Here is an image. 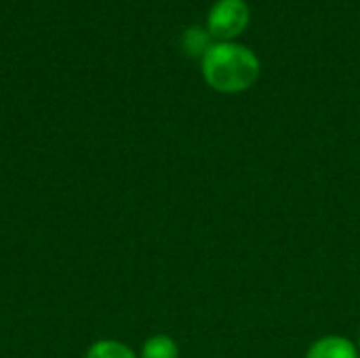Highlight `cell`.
<instances>
[{"mask_svg":"<svg viewBox=\"0 0 360 358\" xmlns=\"http://www.w3.org/2000/svg\"><path fill=\"white\" fill-rule=\"evenodd\" d=\"M359 344H360V338H359Z\"/></svg>","mask_w":360,"mask_h":358,"instance_id":"cell-7","label":"cell"},{"mask_svg":"<svg viewBox=\"0 0 360 358\" xmlns=\"http://www.w3.org/2000/svg\"><path fill=\"white\" fill-rule=\"evenodd\" d=\"M213 36L209 34L207 27H200V25H190L184 30L181 34V49L186 55L190 57H205V53L213 46Z\"/></svg>","mask_w":360,"mask_h":358,"instance_id":"cell-4","label":"cell"},{"mask_svg":"<svg viewBox=\"0 0 360 358\" xmlns=\"http://www.w3.org/2000/svg\"><path fill=\"white\" fill-rule=\"evenodd\" d=\"M86 358H137L133 354L131 348H127L124 344L120 342H114V340H101V342H95L89 352Z\"/></svg>","mask_w":360,"mask_h":358,"instance_id":"cell-6","label":"cell"},{"mask_svg":"<svg viewBox=\"0 0 360 358\" xmlns=\"http://www.w3.org/2000/svg\"><path fill=\"white\" fill-rule=\"evenodd\" d=\"M251 13L245 0H217L207 17V30L215 42H232L249 25Z\"/></svg>","mask_w":360,"mask_h":358,"instance_id":"cell-2","label":"cell"},{"mask_svg":"<svg viewBox=\"0 0 360 358\" xmlns=\"http://www.w3.org/2000/svg\"><path fill=\"white\" fill-rule=\"evenodd\" d=\"M306 358H359V350L342 335H327L310 346Z\"/></svg>","mask_w":360,"mask_h":358,"instance_id":"cell-3","label":"cell"},{"mask_svg":"<svg viewBox=\"0 0 360 358\" xmlns=\"http://www.w3.org/2000/svg\"><path fill=\"white\" fill-rule=\"evenodd\" d=\"M141 358H179V348L169 335H152L141 348Z\"/></svg>","mask_w":360,"mask_h":358,"instance_id":"cell-5","label":"cell"},{"mask_svg":"<svg viewBox=\"0 0 360 358\" xmlns=\"http://www.w3.org/2000/svg\"><path fill=\"white\" fill-rule=\"evenodd\" d=\"M205 82L219 93H243L259 78L257 55L236 42H213L202 57Z\"/></svg>","mask_w":360,"mask_h":358,"instance_id":"cell-1","label":"cell"}]
</instances>
